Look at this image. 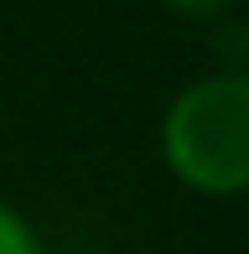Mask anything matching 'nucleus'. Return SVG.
<instances>
[{"instance_id":"nucleus-1","label":"nucleus","mask_w":249,"mask_h":254,"mask_svg":"<svg viewBox=\"0 0 249 254\" xmlns=\"http://www.w3.org/2000/svg\"><path fill=\"white\" fill-rule=\"evenodd\" d=\"M161 166L197 197L249 192V67L202 73L161 109Z\"/></svg>"},{"instance_id":"nucleus-2","label":"nucleus","mask_w":249,"mask_h":254,"mask_svg":"<svg viewBox=\"0 0 249 254\" xmlns=\"http://www.w3.org/2000/svg\"><path fill=\"white\" fill-rule=\"evenodd\" d=\"M0 254H47L42 234L31 228V218L10 202H0Z\"/></svg>"},{"instance_id":"nucleus-3","label":"nucleus","mask_w":249,"mask_h":254,"mask_svg":"<svg viewBox=\"0 0 249 254\" xmlns=\"http://www.w3.org/2000/svg\"><path fill=\"white\" fill-rule=\"evenodd\" d=\"M156 5L177 21H223L239 0H156Z\"/></svg>"}]
</instances>
